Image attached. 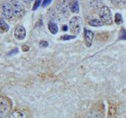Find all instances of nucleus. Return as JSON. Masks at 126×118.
Returning <instances> with one entry per match:
<instances>
[{
    "mask_svg": "<svg viewBox=\"0 0 126 118\" xmlns=\"http://www.w3.org/2000/svg\"><path fill=\"white\" fill-rule=\"evenodd\" d=\"M21 1H22L23 4H25L27 7H30L35 0H21Z\"/></svg>",
    "mask_w": 126,
    "mask_h": 118,
    "instance_id": "a211bd4d",
    "label": "nucleus"
},
{
    "mask_svg": "<svg viewBox=\"0 0 126 118\" xmlns=\"http://www.w3.org/2000/svg\"><path fill=\"white\" fill-rule=\"evenodd\" d=\"M69 8L73 13H78L79 12V3L77 0H72L69 2Z\"/></svg>",
    "mask_w": 126,
    "mask_h": 118,
    "instance_id": "9b49d317",
    "label": "nucleus"
},
{
    "mask_svg": "<svg viewBox=\"0 0 126 118\" xmlns=\"http://www.w3.org/2000/svg\"><path fill=\"white\" fill-rule=\"evenodd\" d=\"M65 1H66V2H70V1H72V0H65Z\"/></svg>",
    "mask_w": 126,
    "mask_h": 118,
    "instance_id": "bb28decb",
    "label": "nucleus"
},
{
    "mask_svg": "<svg viewBox=\"0 0 126 118\" xmlns=\"http://www.w3.org/2000/svg\"><path fill=\"white\" fill-rule=\"evenodd\" d=\"M67 29H68V27H67V25H63L62 26V30L63 31H67Z\"/></svg>",
    "mask_w": 126,
    "mask_h": 118,
    "instance_id": "a878e982",
    "label": "nucleus"
},
{
    "mask_svg": "<svg viewBox=\"0 0 126 118\" xmlns=\"http://www.w3.org/2000/svg\"><path fill=\"white\" fill-rule=\"evenodd\" d=\"M84 41H85V44L88 47H90L92 44V41H93V39L94 35L92 32V31H90L88 29H84Z\"/></svg>",
    "mask_w": 126,
    "mask_h": 118,
    "instance_id": "1a4fd4ad",
    "label": "nucleus"
},
{
    "mask_svg": "<svg viewBox=\"0 0 126 118\" xmlns=\"http://www.w3.org/2000/svg\"><path fill=\"white\" fill-rule=\"evenodd\" d=\"M88 24L91 26H94V27H98V26H102L103 25V23L102 22L101 20L99 19H93L91 20V21L88 22Z\"/></svg>",
    "mask_w": 126,
    "mask_h": 118,
    "instance_id": "4468645a",
    "label": "nucleus"
},
{
    "mask_svg": "<svg viewBox=\"0 0 126 118\" xmlns=\"http://www.w3.org/2000/svg\"><path fill=\"white\" fill-rule=\"evenodd\" d=\"M76 36H74V35H62V36L60 38L62 40H69V39H74Z\"/></svg>",
    "mask_w": 126,
    "mask_h": 118,
    "instance_id": "6ab92c4d",
    "label": "nucleus"
},
{
    "mask_svg": "<svg viewBox=\"0 0 126 118\" xmlns=\"http://www.w3.org/2000/svg\"><path fill=\"white\" fill-rule=\"evenodd\" d=\"M0 29H1V31H3V32H6V31L9 30V25H8V24L6 22L5 19L2 17L0 18Z\"/></svg>",
    "mask_w": 126,
    "mask_h": 118,
    "instance_id": "ddd939ff",
    "label": "nucleus"
},
{
    "mask_svg": "<svg viewBox=\"0 0 126 118\" xmlns=\"http://www.w3.org/2000/svg\"><path fill=\"white\" fill-rule=\"evenodd\" d=\"M110 2H111L113 4H114V5H119V4L122 2V0H110Z\"/></svg>",
    "mask_w": 126,
    "mask_h": 118,
    "instance_id": "5701e85b",
    "label": "nucleus"
},
{
    "mask_svg": "<svg viewBox=\"0 0 126 118\" xmlns=\"http://www.w3.org/2000/svg\"><path fill=\"white\" fill-rule=\"evenodd\" d=\"M26 36V30L25 27L18 25L16 26L14 30V37L17 40H23Z\"/></svg>",
    "mask_w": 126,
    "mask_h": 118,
    "instance_id": "0eeeda50",
    "label": "nucleus"
},
{
    "mask_svg": "<svg viewBox=\"0 0 126 118\" xmlns=\"http://www.w3.org/2000/svg\"><path fill=\"white\" fill-rule=\"evenodd\" d=\"M81 18L79 16H74L69 20V29L73 34H79L81 29Z\"/></svg>",
    "mask_w": 126,
    "mask_h": 118,
    "instance_id": "7ed1b4c3",
    "label": "nucleus"
},
{
    "mask_svg": "<svg viewBox=\"0 0 126 118\" xmlns=\"http://www.w3.org/2000/svg\"><path fill=\"white\" fill-rule=\"evenodd\" d=\"M123 31V32L125 33V35L123 34V37H121V39H126V31L125 30V29H123L122 30Z\"/></svg>",
    "mask_w": 126,
    "mask_h": 118,
    "instance_id": "393cba45",
    "label": "nucleus"
},
{
    "mask_svg": "<svg viewBox=\"0 0 126 118\" xmlns=\"http://www.w3.org/2000/svg\"><path fill=\"white\" fill-rule=\"evenodd\" d=\"M10 3V5L13 9L14 15L17 17H22L25 14V7L18 0H13Z\"/></svg>",
    "mask_w": 126,
    "mask_h": 118,
    "instance_id": "20e7f679",
    "label": "nucleus"
},
{
    "mask_svg": "<svg viewBox=\"0 0 126 118\" xmlns=\"http://www.w3.org/2000/svg\"><path fill=\"white\" fill-rule=\"evenodd\" d=\"M51 2H52V0H44V1H43V3H42L43 7H46L48 5H50Z\"/></svg>",
    "mask_w": 126,
    "mask_h": 118,
    "instance_id": "412c9836",
    "label": "nucleus"
},
{
    "mask_svg": "<svg viewBox=\"0 0 126 118\" xmlns=\"http://www.w3.org/2000/svg\"><path fill=\"white\" fill-rule=\"evenodd\" d=\"M10 110V104L8 99L0 97V118L5 117Z\"/></svg>",
    "mask_w": 126,
    "mask_h": 118,
    "instance_id": "423d86ee",
    "label": "nucleus"
},
{
    "mask_svg": "<svg viewBox=\"0 0 126 118\" xmlns=\"http://www.w3.org/2000/svg\"><path fill=\"white\" fill-rule=\"evenodd\" d=\"M84 118H104L103 105L99 102L94 105L87 113Z\"/></svg>",
    "mask_w": 126,
    "mask_h": 118,
    "instance_id": "f257e3e1",
    "label": "nucleus"
},
{
    "mask_svg": "<svg viewBox=\"0 0 126 118\" xmlns=\"http://www.w3.org/2000/svg\"><path fill=\"white\" fill-rule=\"evenodd\" d=\"M90 5L94 8L99 7L102 4V0H89Z\"/></svg>",
    "mask_w": 126,
    "mask_h": 118,
    "instance_id": "2eb2a0df",
    "label": "nucleus"
},
{
    "mask_svg": "<svg viewBox=\"0 0 126 118\" xmlns=\"http://www.w3.org/2000/svg\"><path fill=\"white\" fill-rule=\"evenodd\" d=\"M8 118H28V116L25 111L21 109H17L12 112Z\"/></svg>",
    "mask_w": 126,
    "mask_h": 118,
    "instance_id": "9d476101",
    "label": "nucleus"
},
{
    "mask_svg": "<svg viewBox=\"0 0 126 118\" xmlns=\"http://www.w3.org/2000/svg\"><path fill=\"white\" fill-rule=\"evenodd\" d=\"M42 0H35L34 3H33V6H32V10H36L39 6H40Z\"/></svg>",
    "mask_w": 126,
    "mask_h": 118,
    "instance_id": "dca6fc26",
    "label": "nucleus"
},
{
    "mask_svg": "<svg viewBox=\"0 0 126 118\" xmlns=\"http://www.w3.org/2000/svg\"><path fill=\"white\" fill-rule=\"evenodd\" d=\"M68 9H69V3L65 0H61L57 5V10L61 15L65 16L68 14Z\"/></svg>",
    "mask_w": 126,
    "mask_h": 118,
    "instance_id": "6e6552de",
    "label": "nucleus"
},
{
    "mask_svg": "<svg viewBox=\"0 0 126 118\" xmlns=\"http://www.w3.org/2000/svg\"><path fill=\"white\" fill-rule=\"evenodd\" d=\"M49 45V43L47 41H40L39 42V46L42 47V48H46Z\"/></svg>",
    "mask_w": 126,
    "mask_h": 118,
    "instance_id": "aec40b11",
    "label": "nucleus"
},
{
    "mask_svg": "<svg viewBox=\"0 0 126 118\" xmlns=\"http://www.w3.org/2000/svg\"><path fill=\"white\" fill-rule=\"evenodd\" d=\"M99 17L102 22L106 25H111L113 22L111 11L107 6H102L99 10Z\"/></svg>",
    "mask_w": 126,
    "mask_h": 118,
    "instance_id": "f03ea898",
    "label": "nucleus"
},
{
    "mask_svg": "<svg viewBox=\"0 0 126 118\" xmlns=\"http://www.w3.org/2000/svg\"><path fill=\"white\" fill-rule=\"evenodd\" d=\"M115 22L117 24H121L122 22V16L120 14H115Z\"/></svg>",
    "mask_w": 126,
    "mask_h": 118,
    "instance_id": "f3484780",
    "label": "nucleus"
},
{
    "mask_svg": "<svg viewBox=\"0 0 126 118\" xmlns=\"http://www.w3.org/2000/svg\"><path fill=\"white\" fill-rule=\"evenodd\" d=\"M1 12L4 19L11 20L14 16L12 6L8 2H4L1 4Z\"/></svg>",
    "mask_w": 126,
    "mask_h": 118,
    "instance_id": "39448f33",
    "label": "nucleus"
},
{
    "mask_svg": "<svg viewBox=\"0 0 126 118\" xmlns=\"http://www.w3.org/2000/svg\"><path fill=\"white\" fill-rule=\"evenodd\" d=\"M18 53V49L17 48H15L14 50H12L10 52L8 53V55H10V56H11V55H14V54H16Z\"/></svg>",
    "mask_w": 126,
    "mask_h": 118,
    "instance_id": "4be33fe9",
    "label": "nucleus"
},
{
    "mask_svg": "<svg viewBox=\"0 0 126 118\" xmlns=\"http://www.w3.org/2000/svg\"><path fill=\"white\" fill-rule=\"evenodd\" d=\"M48 29L50 33L56 34L58 31V27L57 25V24H55L53 21H50L48 24Z\"/></svg>",
    "mask_w": 126,
    "mask_h": 118,
    "instance_id": "f8f14e48",
    "label": "nucleus"
},
{
    "mask_svg": "<svg viewBox=\"0 0 126 118\" xmlns=\"http://www.w3.org/2000/svg\"><path fill=\"white\" fill-rule=\"evenodd\" d=\"M22 49H23V51H28L29 50V46H27L26 44H25V45L22 46Z\"/></svg>",
    "mask_w": 126,
    "mask_h": 118,
    "instance_id": "b1692460",
    "label": "nucleus"
}]
</instances>
